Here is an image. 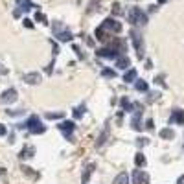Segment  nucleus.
I'll use <instances>...</instances> for the list:
<instances>
[{
	"label": "nucleus",
	"instance_id": "nucleus-1",
	"mask_svg": "<svg viewBox=\"0 0 184 184\" xmlns=\"http://www.w3.org/2000/svg\"><path fill=\"white\" fill-rule=\"evenodd\" d=\"M127 18L133 26H146L147 24V15L140 8H131L129 13H127Z\"/></svg>",
	"mask_w": 184,
	"mask_h": 184
},
{
	"label": "nucleus",
	"instance_id": "nucleus-2",
	"mask_svg": "<svg viewBox=\"0 0 184 184\" xmlns=\"http://www.w3.org/2000/svg\"><path fill=\"white\" fill-rule=\"evenodd\" d=\"M131 41H133V46H134L136 57H138V59H144V55H146V42H144V37L138 33L136 30H131Z\"/></svg>",
	"mask_w": 184,
	"mask_h": 184
},
{
	"label": "nucleus",
	"instance_id": "nucleus-3",
	"mask_svg": "<svg viewBox=\"0 0 184 184\" xmlns=\"http://www.w3.org/2000/svg\"><path fill=\"white\" fill-rule=\"evenodd\" d=\"M24 127H26L31 134H42V133L46 131V125H42L41 118H39V116H35V114L28 118V122L24 123Z\"/></svg>",
	"mask_w": 184,
	"mask_h": 184
},
{
	"label": "nucleus",
	"instance_id": "nucleus-4",
	"mask_svg": "<svg viewBox=\"0 0 184 184\" xmlns=\"http://www.w3.org/2000/svg\"><path fill=\"white\" fill-rule=\"evenodd\" d=\"M57 129L64 134V138H66L68 142H74L72 133H74V129H76V123H74L72 120H64V122H61V123L57 125Z\"/></svg>",
	"mask_w": 184,
	"mask_h": 184
},
{
	"label": "nucleus",
	"instance_id": "nucleus-5",
	"mask_svg": "<svg viewBox=\"0 0 184 184\" xmlns=\"http://www.w3.org/2000/svg\"><path fill=\"white\" fill-rule=\"evenodd\" d=\"M33 8H39L37 4H33L31 0H17V9L13 11V17L15 18H18L24 11H31Z\"/></svg>",
	"mask_w": 184,
	"mask_h": 184
},
{
	"label": "nucleus",
	"instance_id": "nucleus-6",
	"mask_svg": "<svg viewBox=\"0 0 184 184\" xmlns=\"http://www.w3.org/2000/svg\"><path fill=\"white\" fill-rule=\"evenodd\" d=\"M18 98V92L17 88H6L2 94H0V103H4V105H9V103H15Z\"/></svg>",
	"mask_w": 184,
	"mask_h": 184
},
{
	"label": "nucleus",
	"instance_id": "nucleus-7",
	"mask_svg": "<svg viewBox=\"0 0 184 184\" xmlns=\"http://www.w3.org/2000/svg\"><path fill=\"white\" fill-rule=\"evenodd\" d=\"M101 26H103L107 31H112V33H120V31H122V24H120V22H118L116 18H112V17L105 18Z\"/></svg>",
	"mask_w": 184,
	"mask_h": 184
},
{
	"label": "nucleus",
	"instance_id": "nucleus-8",
	"mask_svg": "<svg viewBox=\"0 0 184 184\" xmlns=\"http://www.w3.org/2000/svg\"><path fill=\"white\" fill-rule=\"evenodd\" d=\"M96 55H98V57H103V59H116L120 54H118L116 50H112L110 46H101V48L96 50Z\"/></svg>",
	"mask_w": 184,
	"mask_h": 184
},
{
	"label": "nucleus",
	"instance_id": "nucleus-9",
	"mask_svg": "<svg viewBox=\"0 0 184 184\" xmlns=\"http://www.w3.org/2000/svg\"><path fill=\"white\" fill-rule=\"evenodd\" d=\"M133 184H149V173L142 169H133Z\"/></svg>",
	"mask_w": 184,
	"mask_h": 184
},
{
	"label": "nucleus",
	"instance_id": "nucleus-10",
	"mask_svg": "<svg viewBox=\"0 0 184 184\" xmlns=\"http://www.w3.org/2000/svg\"><path fill=\"white\" fill-rule=\"evenodd\" d=\"M109 136H110V125H109V122H105V127H103V131L100 133L98 140H96V147H98V149H101V147H103V144H107Z\"/></svg>",
	"mask_w": 184,
	"mask_h": 184
},
{
	"label": "nucleus",
	"instance_id": "nucleus-11",
	"mask_svg": "<svg viewBox=\"0 0 184 184\" xmlns=\"http://www.w3.org/2000/svg\"><path fill=\"white\" fill-rule=\"evenodd\" d=\"M107 46H110L112 50H116L120 55H123V54L127 52V44H125V41H122V39H112V41H109Z\"/></svg>",
	"mask_w": 184,
	"mask_h": 184
},
{
	"label": "nucleus",
	"instance_id": "nucleus-12",
	"mask_svg": "<svg viewBox=\"0 0 184 184\" xmlns=\"http://www.w3.org/2000/svg\"><path fill=\"white\" fill-rule=\"evenodd\" d=\"M169 123H179V125H184V110H182V109H173L171 116H169Z\"/></svg>",
	"mask_w": 184,
	"mask_h": 184
},
{
	"label": "nucleus",
	"instance_id": "nucleus-13",
	"mask_svg": "<svg viewBox=\"0 0 184 184\" xmlns=\"http://www.w3.org/2000/svg\"><path fill=\"white\" fill-rule=\"evenodd\" d=\"M94 169H96V164H94V162H90V164L85 166L83 175H81V182H83V184H88V180H90L92 173H94Z\"/></svg>",
	"mask_w": 184,
	"mask_h": 184
},
{
	"label": "nucleus",
	"instance_id": "nucleus-14",
	"mask_svg": "<svg viewBox=\"0 0 184 184\" xmlns=\"http://www.w3.org/2000/svg\"><path fill=\"white\" fill-rule=\"evenodd\" d=\"M33 155H35V147H33V146H30V144H26L24 147L20 149L18 158H20V160H28V158H31Z\"/></svg>",
	"mask_w": 184,
	"mask_h": 184
},
{
	"label": "nucleus",
	"instance_id": "nucleus-15",
	"mask_svg": "<svg viewBox=\"0 0 184 184\" xmlns=\"http://www.w3.org/2000/svg\"><path fill=\"white\" fill-rule=\"evenodd\" d=\"M24 81H26L28 85H39V83L42 81V76H41L39 72H30V74L24 76Z\"/></svg>",
	"mask_w": 184,
	"mask_h": 184
},
{
	"label": "nucleus",
	"instance_id": "nucleus-16",
	"mask_svg": "<svg viewBox=\"0 0 184 184\" xmlns=\"http://www.w3.org/2000/svg\"><path fill=\"white\" fill-rule=\"evenodd\" d=\"M129 66H131V59H129L125 54L116 57V68H120V70H127Z\"/></svg>",
	"mask_w": 184,
	"mask_h": 184
},
{
	"label": "nucleus",
	"instance_id": "nucleus-17",
	"mask_svg": "<svg viewBox=\"0 0 184 184\" xmlns=\"http://www.w3.org/2000/svg\"><path fill=\"white\" fill-rule=\"evenodd\" d=\"M94 35H96V39L100 41V42H109L110 41V37H109V31L103 28V26H100V28H96V31H94Z\"/></svg>",
	"mask_w": 184,
	"mask_h": 184
},
{
	"label": "nucleus",
	"instance_id": "nucleus-18",
	"mask_svg": "<svg viewBox=\"0 0 184 184\" xmlns=\"http://www.w3.org/2000/svg\"><path fill=\"white\" fill-rule=\"evenodd\" d=\"M55 37H57V41L59 42H70L72 39H74V35L68 31V30H63V31H59V33H55Z\"/></svg>",
	"mask_w": 184,
	"mask_h": 184
},
{
	"label": "nucleus",
	"instance_id": "nucleus-19",
	"mask_svg": "<svg viewBox=\"0 0 184 184\" xmlns=\"http://www.w3.org/2000/svg\"><path fill=\"white\" fill-rule=\"evenodd\" d=\"M85 112H87V105L81 103V105H77V107L72 110V116H74V120H79V118L85 116Z\"/></svg>",
	"mask_w": 184,
	"mask_h": 184
},
{
	"label": "nucleus",
	"instance_id": "nucleus-20",
	"mask_svg": "<svg viewBox=\"0 0 184 184\" xmlns=\"http://www.w3.org/2000/svg\"><path fill=\"white\" fill-rule=\"evenodd\" d=\"M136 76H138V72L134 70V68H131V70H127L123 74V81L125 83H133V81H136Z\"/></svg>",
	"mask_w": 184,
	"mask_h": 184
},
{
	"label": "nucleus",
	"instance_id": "nucleus-21",
	"mask_svg": "<svg viewBox=\"0 0 184 184\" xmlns=\"http://www.w3.org/2000/svg\"><path fill=\"white\" fill-rule=\"evenodd\" d=\"M160 138H164V140H173V138H175V131L169 129V127H166V129L160 131Z\"/></svg>",
	"mask_w": 184,
	"mask_h": 184
},
{
	"label": "nucleus",
	"instance_id": "nucleus-22",
	"mask_svg": "<svg viewBox=\"0 0 184 184\" xmlns=\"http://www.w3.org/2000/svg\"><path fill=\"white\" fill-rule=\"evenodd\" d=\"M112 184H129V175L125 171H122L120 175H116V179H114Z\"/></svg>",
	"mask_w": 184,
	"mask_h": 184
},
{
	"label": "nucleus",
	"instance_id": "nucleus-23",
	"mask_svg": "<svg viewBox=\"0 0 184 184\" xmlns=\"http://www.w3.org/2000/svg\"><path fill=\"white\" fill-rule=\"evenodd\" d=\"M134 88H136L138 92H147L149 85H147V81H144V79H138V81L134 83Z\"/></svg>",
	"mask_w": 184,
	"mask_h": 184
},
{
	"label": "nucleus",
	"instance_id": "nucleus-24",
	"mask_svg": "<svg viewBox=\"0 0 184 184\" xmlns=\"http://www.w3.org/2000/svg\"><path fill=\"white\" fill-rule=\"evenodd\" d=\"M120 105H122V110H125V112L133 110V103L129 101V98H127V96H123V98L120 100Z\"/></svg>",
	"mask_w": 184,
	"mask_h": 184
},
{
	"label": "nucleus",
	"instance_id": "nucleus-25",
	"mask_svg": "<svg viewBox=\"0 0 184 184\" xmlns=\"http://www.w3.org/2000/svg\"><path fill=\"white\" fill-rule=\"evenodd\" d=\"M134 164H136L138 168H144V166H146V156H144L142 153H136V155H134Z\"/></svg>",
	"mask_w": 184,
	"mask_h": 184
},
{
	"label": "nucleus",
	"instance_id": "nucleus-26",
	"mask_svg": "<svg viewBox=\"0 0 184 184\" xmlns=\"http://www.w3.org/2000/svg\"><path fill=\"white\" fill-rule=\"evenodd\" d=\"M33 20H35V22H41V24H48V18H46V15L41 13V11H37V13L33 15Z\"/></svg>",
	"mask_w": 184,
	"mask_h": 184
},
{
	"label": "nucleus",
	"instance_id": "nucleus-27",
	"mask_svg": "<svg viewBox=\"0 0 184 184\" xmlns=\"http://www.w3.org/2000/svg\"><path fill=\"white\" fill-rule=\"evenodd\" d=\"M98 6H100V0H90V2H88V8H87V13H88V15L94 13V11L98 9Z\"/></svg>",
	"mask_w": 184,
	"mask_h": 184
},
{
	"label": "nucleus",
	"instance_id": "nucleus-28",
	"mask_svg": "<svg viewBox=\"0 0 184 184\" xmlns=\"http://www.w3.org/2000/svg\"><path fill=\"white\" fill-rule=\"evenodd\" d=\"M101 76L107 77V79H114V77H116V72L110 70V68H103V70H101Z\"/></svg>",
	"mask_w": 184,
	"mask_h": 184
},
{
	"label": "nucleus",
	"instance_id": "nucleus-29",
	"mask_svg": "<svg viewBox=\"0 0 184 184\" xmlns=\"http://www.w3.org/2000/svg\"><path fill=\"white\" fill-rule=\"evenodd\" d=\"M20 169H22V173H24V175H28V177H33V179H37V177H39V175H37V173H35V171H33L30 166H22Z\"/></svg>",
	"mask_w": 184,
	"mask_h": 184
},
{
	"label": "nucleus",
	"instance_id": "nucleus-30",
	"mask_svg": "<svg viewBox=\"0 0 184 184\" xmlns=\"http://www.w3.org/2000/svg\"><path fill=\"white\" fill-rule=\"evenodd\" d=\"M64 114H63V110L61 112H46V120H59V118H63Z\"/></svg>",
	"mask_w": 184,
	"mask_h": 184
},
{
	"label": "nucleus",
	"instance_id": "nucleus-31",
	"mask_svg": "<svg viewBox=\"0 0 184 184\" xmlns=\"http://www.w3.org/2000/svg\"><path fill=\"white\" fill-rule=\"evenodd\" d=\"M122 13H123L122 4H120V2H114V4H112V15H114V17H118V15H122Z\"/></svg>",
	"mask_w": 184,
	"mask_h": 184
},
{
	"label": "nucleus",
	"instance_id": "nucleus-32",
	"mask_svg": "<svg viewBox=\"0 0 184 184\" xmlns=\"http://www.w3.org/2000/svg\"><path fill=\"white\" fill-rule=\"evenodd\" d=\"M52 28H54V33H59V31H63V30H64L63 22H59V20H55V22H54V24H52Z\"/></svg>",
	"mask_w": 184,
	"mask_h": 184
},
{
	"label": "nucleus",
	"instance_id": "nucleus-33",
	"mask_svg": "<svg viewBox=\"0 0 184 184\" xmlns=\"http://www.w3.org/2000/svg\"><path fill=\"white\" fill-rule=\"evenodd\" d=\"M72 52H76V55H77V57H79L81 61L85 59V54L81 52V48H79V46H77V44H72Z\"/></svg>",
	"mask_w": 184,
	"mask_h": 184
},
{
	"label": "nucleus",
	"instance_id": "nucleus-34",
	"mask_svg": "<svg viewBox=\"0 0 184 184\" xmlns=\"http://www.w3.org/2000/svg\"><path fill=\"white\" fill-rule=\"evenodd\" d=\"M160 98V94H158V92H149V94H147V101L151 103V101H156Z\"/></svg>",
	"mask_w": 184,
	"mask_h": 184
},
{
	"label": "nucleus",
	"instance_id": "nucleus-35",
	"mask_svg": "<svg viewBox=\"0 0 184 184\" xmlns=\"http://www.w3.org/2000/svg\"><path fill=\"white\" fill-rule=\"evenodd\" d=\"M147 144H149L147 138H138V140H136V146H138V147H144V146H147Z\"/></svg>",
	"mask_w": 184,
	"mask_h": 184
},
{
	"label": "nucleus",
	"instance_id": "nucleus-36",
	"mask_svg": "<svg viewBox=\"0 0 184 184\" xmlns=\"http://www.w3.org/2000/svg\"><path fill=\"white\" fill-rule=\"evenodd\" d=\"M8 112V116H22V114H24V110H6Z\"/></svg>",
	"mask_w": 184,
	"mask_h": 184
},
{
	"label": "nucleus",
	"instance_id": "nucleus-37",
	"mask_svg": "<svg viewBox=\"0 0 184 184\" xmlns=\"http://www.w3.org/2000/svg\"><path fill=\"white\" fill-rule=\"evenodd\" d=\"M50 44H52V50H54V59H55V55L59 54V46H57V42H55V41H50Z\"/></svg>",
	"mask_w": 184,
	"mask_h": 184
},
{
	"label": "nucleus",
	"instance_id": "nucleus-38",
	"mask_svg": "<svg viewBox=\"0 0 184 184\" xmlns=\"http://www.w3.org/2000/svg\"><path fill=\"white\" fill-rule=\"evenodd\" d=\"M155 83H158V85L166 87V83H164V76H156V77H155Z\"/></svg>",
	"mask_w": 184,
	"mask_h": 184
},
{
	"label": "nucleus",
	"instance_id": "nucleus-39",
	"mask_svg": "<svg viewBox=\"0 0 184 184\" xmlns=\"http://www.w3.org/2000/svg\"><path fill=\"white\" fill-rule=\"evenodd\" d=\"M22 22H24V28H33V22H31L30 18H24Z\"/></svg>",
	"mask_w": 184,
	"mask_h": 184
},
{
	"label": "nucleus",
	"instance_id": "nucleus-40",
	"mask_svg": "<svg viewBox=\"0 0 184 184\" xmlns=\"http://www.w3.org/2000/svg\"><path fill=\"white\" fill-rule=\"evenodd\" d=\"M153 127H155V125H153V120H147V122H146V129H147V131H153Z\"/></svg>",
	"mask_w": 184,
	"mask_h": 184
},
{
	"label": "nucleus",
	"instance_id": "nucleus-41",
	"mask_svg": "<svg viewBox=\"0 0 184 184\" xmlns=\"http://www.w3.org/2000/svg\"><path fill=\"white\" fill-rule=\"evenodd\" d=\"M85 41H87V44L90 46V48H94V39H90V37H85Z\"/></svg>",
	"mask_w": 184,
	"mask_h": 184
},
{
	"label": "nucleus",
	"instance_id": "nucleus-42",
	"mask_svg": "<svg viewBox=\"0 0 184 184\" xmlns=\"http://www.w3.org/2000/svg\"><path fill=\"white\" fill-rule=\"evenodd\" d=\"M6 133H8L6 125H2V123H0V136H6Z\"/></svg>",
	"mask_w": 184,
	"mask_h": 184
},
{
	"label": "nucleus",
	"instance_id": "nucleus-43",
	"mask_svg": "<svg viewBox=\"0 0 184 184\" xmlns=\"http://www.w3.org/2000/svg\"><path fill=\"white\" fill-rule=\"evenodd\" d=\"M0 74H4V76H6V74H8V68H4V66H2V64H0Z\"/></svg>",
	"mask_w": 184,
	"mask_h": 184
},
{
	"label": "nucleus",
	"instance_id": "nucleus-44",
	"mask_svg": "<svg viewBox=\"0 0 184 184\" xmlns=\"http://www.w3.org/2000/svg\"><path fill=\"white\" fill-rule=\"evenodd\" d=\"M177 184H184V175H180V177L177 179Z\"/></svg>",
	"mask_w": 184,
	"mask_h": 184
},
{
	"label": "nucleus",
	"instance_id": "nucleus-45",
	"mask_svg": "<svg viewBox=\"0 0 184 184\" xmlns=\"http://www.w3.org/2000/svg\"><path fill=\"white\" fill-rule=\"evenodd\" d=\"M146 68H147V70H149V68H153V63L151 61H146Z\"/></svg>",
	"mask_w": 184,
	"mask_h": 184
},
{
	"label": "nucleus",
	"instance_id": "nucleus-46",
	"mask_svg": "<svg viewBox=\"0 0 184 184\" xmlns=\"http://www.w3.org/2000/svg\"><path fill=\"white\" fill-rule=\"evenodd\" d=\"M0 175H6V169L4 168H0Z\"/></svg>",
	"mask_w": 184,
	"mask_h": 184
},
{
	"label": "nucleus",
	"instance_id": "nucleus-47",
	"mask_svg": "<svg viewBox=\"0 0 184 184\" xmlns=\"http://www.w3.org/2000/svg\"><path fill=\"white\" fill-rule=\"evenodd\" d=\"M166 2V0H158V4H164Z\"/></svg>",
	"mask_w": 184,
	"mask_h": 184
},
{
	"label": "nucleus",
	"instance_id": "nucleus-48",
	"mask_svg": "<svg viewBox=\"0 0 184 184\" xmlns=\"http://www.w3.org/2000/svg\"><path fill=\"white\" fill-rule=\"evenodd\" d=\"M182 147H184V146H182Z\"/></svg>",
	"mask_w": 184,
	"mask_h": 184
}]
</instances>
